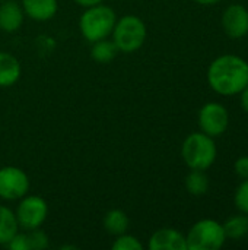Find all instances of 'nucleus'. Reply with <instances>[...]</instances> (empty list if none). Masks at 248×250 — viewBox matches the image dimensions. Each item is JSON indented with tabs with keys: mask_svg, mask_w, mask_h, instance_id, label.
<instances>
[{
	"mask_svg": "<svg viewBox=\"0 0 248 250\" xmlns=\"http://www.w3.org/2000/svg\"><path fill=\"white\" fill-rule=\"evenodd\" d=\"M208 81L221 95L240 94L248 85V63L238 56H221L210 63Z\"/></svg>",
	"mask_w": 248,
	"mask_h": 250,
	"instance_id": "nucleus-1",
	"label": "nucleus"
},
{
	"mask_svg": "<svg viewBox=\"0 0 248 250\" xmlns=\"http://www.w3.org/2000/svg\"><path fill=\"white\" fill-rule=\"evenodd\" d=\"M115 22H117L115 12L110 6L99 3L86 7V10L80 15L79 29L89 42H95L108 38V35H111L114 29Z\"/></svg>",
	"mask_w": 248,
	"mask_h": 250,
	"instance_id": "nucleus-2",
	"label": "nucleus"
},
{
	"mask_svg": "<svg viewBox=\"0 0 248 250\" xmlns=\"http://www.w3.org/2000/svg\"><path fill=\"white\" fill-rule=\"evenodd\" d=\"M181 157L191 170H208L216 160V145L206 133H191L181 146Z\"/></svg>",
	"mask_w": 248,
	"mask_h": 250,
	"instance_id": "nucleus-3",
	"label": "nucleus"
},
{
	"mask_svg": "<svg viewBox=\"0 0 248 250\" xmlns=\"http://www.w3.org/2000/svg\"><path fill=\"white\" fill-rule=\"evenodd\" d=\"M113 41L115 42L118 51L134 53L137 51L146 40V25L136 15H126L117 19L113 29Z\"/></svg>",
	"mask_w": 248,
	"mask_h": 250,
	"instance_id": "nucleus-4",
	"label": "nucleus"
},
{
	"mask_svg": "<svg viewBox=\"0 0 248 250\" xmlns=\"http://www.w3.org/2000/svg\"><path fill=\"white\" fill-rule=\"evenodd\" d=\"M227 240L224 226L215 220L197 221L186 236L187 250H218Z\"/></svg>",
	"mask_w": 248,
	"mask_h": 250,
	"instance_id": "nucleus-5",
	"label": "nucleus"
},
{
	"mask_svg": "<svg viewBox=\"0 0 248 250\" xmlns=\"http://www.w3.org/2000/svg\"><path fill=\"white\" fill-rule=\"evenodd\" d=\"M16 220L20 229L23 230H35L39 229L48 217V205L47 202L37 195L23 196L16 208Z\"/></svg>",
	"mask_w": 248,
	"mask_h": 250,
	"instance_id": "nucleus-6",
	"label": "nucleus"
},
{
	"mask_svg": "<svg viewBox=\"0 0 248 250\" xmlns=\"http://www.w3.org/2000/svg\"><path fill=\"white\" fill-rule=\"evenodd\" d=\"M29 190V177L19 167L0 168V198L4 201H16L23 198Z\"/></svg>",
	"mask_w": 248,
	"mask_h": 250,
	"instance_id": "nucleus-7",
	"label": "nucleus"
},
{
	"mask_svg": "<svg viewBox=\"0 0 248 250\" xmlns=\"http://www.w3.org/2000/svg\"><path fill=\"white\" fill-rule=\"evenodd\" d=\"M199 126L203 133L215 138L227 132L229 126V114L219 103H208L199 113Z\"/></svg>",
	"mask_w": 248,
	"mask_h": 250,
	"instance_id": "nucleus-8",
	"label": "nucleus"
},
{
	"mask_svg": "<svg viewBox=\"0 0 248 250\" xmlns=\"http://www.w3.org/2000/svg\"><path fill=\"white\" fill-rule=\"evenodd\" d=\"M222 26L228 37L241 38L248 32V10L241 4H231L222 15Z\"/></svg>",
	"mask_w": 248,
	"mask_h": 250,
	"instance_id": "nucleus-9",
	"label": "nucleus"
},
{
	"mask_svg": "<svg viewBox=\"0 0 248 250\" xmlns=\"http://www.w3.org/2000/svg\"><path fill=\"white\" fill-rule=\"evenodd\" d=\"M149 250H187L186 236L174 229H161L149 239Z\"/></svg>",
	"mask_w": 248,
	"mask_h": 250,
	"instance_id": "nucleus-10",
	"label": "nucleus"
},
{
	"mask_svg": "<svg viewBox=\"0 0 248 250\" xmlns=\"http://www.w3.org/2000/svg\"><path fill=\"white\" fill-rule=\"evenodd\" d=\"M6 246L12 250H42L48 248V236L39 229L25 230V233L18 231Z\"/></svg>",
	"mask_w": 248,
	"mask_h": 250,
	"instance_id": "nucleus-11",
	"label": "nucleus"
},
{
	"mask_svg": "<svg viewBox=\"0 0 248 250\" xmlns=\"http://www.w3.org/2000/svg\"><path fill=\"white\" fill-rule=\"evenodd\" d=\"M25 19V12L20 4L9 0L0 6V29L4 32L18 31Z\"/></svg>",
	"mask_w": 248,
	"mask_h": 250,
	"instance_id": "nucleus-12",
	"label": "nucleus"
},
{
	"mask_svg": "<svg viewBox=\"0 0 248 250\" xmlns=\"http://www.w3.org/2000/svg\"><path fill=\"white\" fill-rule=\"evenodd\" d=\"M22 7L26 16L34 21H50L58 10L57 0H22Z\"/></svg>",
	"mask_w": 248,
	"mask_h": 250,
	"instance_id": "nucleus-13",
	"label": "nucleus"
},
{
	"mask_svg": "<svg viewBox=\"0 0 248 250\" xmlns=\"http://www.w3.org/2000/svg\"><path fill=\"white\" fill-rule=\"evenodd\" d=\"M19 60L6 51H0V86L7 88L16 83L20 78Z\"/></svg>",
	"mask_w": 248,
	"mask_h": 250,
	"instance_id": "nucleus-14",
	"label": "nucleus"
},
{
	"mask_svg": "<svg viewBox=\"0 0 248 250\" xmlns=\"http://www.w3.org/2000/svg\"><path fill=\"white\" fill-rule=\"evenodd\" d=\"M19 231V224L16 220L15 212L4 207L0 205V245L6 246Z\"/></svg>",
	"mask_w": 248,
	"mask_h": 250,
	"instance_id": "nucleus-15",
	"label": "nucleus"
},
{
	"mask_svg": "<svg viewBox=\"0 0 248 250\" xmlns=\"http://www.w3.org/2000/svg\"><path fill=\"white\" fill-rule=\"evenodd\" d=\"M129 217L121 209H111L104 217V229L115 237L124 234L129 229Z\"/></svg>",
	"mask_w": 248,
	"mask_h": 250,
	"instance_id": "nucleus-16",
	"label": "nucleus"
},
{
	"mask_svg": "<svg viewBox=\"0 0 248 250\" xmlns=\"http://www.w3.org/2000/svg\"><path fill=\"white\" fill-rule=\"evenodd\" d=\"M92 44L94 45L91 48V57L98 63H110L111 60L115 59V56L118 53V48L113 40L104 38V40L95 41Z\"/></svg>",
	"mask_w": 248,
	"mask_h": 250,
	"instance_id": "nucleus-17",
	"label": "nucleus"
},
{
	"mask_svg": "<svg viewBox=\"0 0 248 250\" xmlns=\"http://www.w3.org/2000/svg\"><path fill=\"white\" fill-rule=\"evenodd\" d=\"M224 231L227 239L241 240L248 234V215H234L224 224Z\"/></svg>",
	"mask_w": 248,
	"mask_h": 250,
	"instance_id": "nucleus-18",
	"label": "nucleus"
},
{
	"mask_svg": "<svg viewBox=\"0 0 248 250\" xmlns=\"http://www.w3.org/2000/svg\"><path fill=\"white\" fill-rule=\"evenodd\" d=\"M186 189L193 196H202L209 189V179L205 174V170H191L186 177Z\"/></svg>",
	"mask_w": 248,
	"mask_h": 250,
	"instance_id": "nucleus-19",
	"label": "nucleus"
},
{
	"mask_svg": "<svg viewBox=\"0 0 248 250\" xmlns=\"http://www.w3.org/2000/svg\"><path fill=\"white\" fill-rule=\"evenodd\" d=\"M111 248L113 250H143V245L134 236L124 233V234H120L115 237Z\"/></svg>",
	"mask_w": 248,
	"mask_h": 250,
	"instance_id": "nucleus-20",
	"label": "nucleus"
},
{
	"mask_svg": "<svg viewBox=\"0 0 248 250\" xmlns=\"http://www.w3.org/2000/svg\"><path fill=\"white\" fill-rule=\"evenodd\" d=\"M235 207L241 214L248 215V179H246L235 192Z\"/></svg>",
	"mask_w": 248,
	"mask_h": 250,
	"instance_id": "nucleus-21",
	"label": "nucleus"
},
{
	"mask_svg": "<svg viewBox=\"0 0 248 250\" xmlns=\"http://www.w3.org/2000/svg\"><path fill=\"white\" fill-rule=\"evenodd\" d=\"M234 170L237 173L238 177L241 179H248V157L244 155V157H240L237 161H235V166H234Z\"/></svg>",
	"mask_w": 248,
	"mask_h": 250,
	"instance_id": "nucleus-22",
	"label": "nucleus"
},
{
	"mask_svg": "<svg viewBox=\"0 0 248 250\" xmlns=\"http://www.w3.org/2000/svg\"><path fill=\"white\" fill-rule=\"evenodd\" d=\"M104 0H75V3H77L79 6H82V7H91V6H95V4H99V3H102Z\"/></svg>",
	"mask_w": 248,
	"mask_h": 250,
	"instance_id": "nucleus-23",
	"label": "nucleus"
},
{
	"mask_svg": "<svg viewBox=\"0 0 248 250\" xmlns=\"http://www.w3.org/2000/svg\"><path fill=\"white\" fill-rule=\"evenodd\" d=\"M240 94H241V105H243V108L248 113V85Z\"/></svg>",
	"mask_w": 248,
	"mask_h": 250,
	"instance_id": "nucleus-24",
	"label": "nucleus"
},
{
	"mask_svg": "<svg viewBox=\"0 0 248 250\" xmlns=\"http://www.w3.org/2000/svg\"><path fill=\"white\" fill-rule=\"evenodd\" d=\"M194 1H197L199 4H205V6H210V4H215V3H218L219 0H194Z\"/></svg>",
	"mask_w": 248,
	"mask_h": 250,
	"instance_id": "nucleus-25",
	"label": "nucleus"
}]
</instances>
